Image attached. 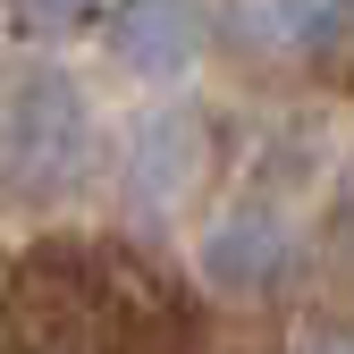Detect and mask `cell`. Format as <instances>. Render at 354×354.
<instances>
[{
	"mask_svg": "<svg viewBox=\"0 0 354 354\" xmlns=\"http://www.w3.org/2000/svg\"><path fill=\"white\" fill-rule=\"evenodd\" d=\"M313 354H354V337H321V346H313Z\"/></svg>",
	"mask_w": 354,
	"mask_h": 354,
	"instance_id": "obj_3",
	"label": "cell"
},
{
	"mask_svg": "<svg viewBox=\"0 0 354 354\" xmlns=\"http://www.w3.org/2000/svg\"><path fill=\"white\" fill-rule=\"evenodd\" d=\"M17 354H136L118 287L76 253H42L17 270Z\"/></svg>",
	"mask_w": 354,
	"mask_h": 354,
	"instance_id": "obj_1",
	"label": "cell"
},
{
	"mask_svg": "<svg viewBox=\"0 0 354 354\" xmlns=\"http://www.w3.org/2000/svg\"><path fill=\"white\" fill-rule=\"evenodd\" d=\"M279 253H287V236L253 219V228H228V236L211 245V270L228 279V287H253V279H270V270H279Z\"/></svg>",
	"mask_w": 354,
	"mask_h": 354,
	"instance_id": "obj_2",
	"label": "cell"
}]
</instances>
